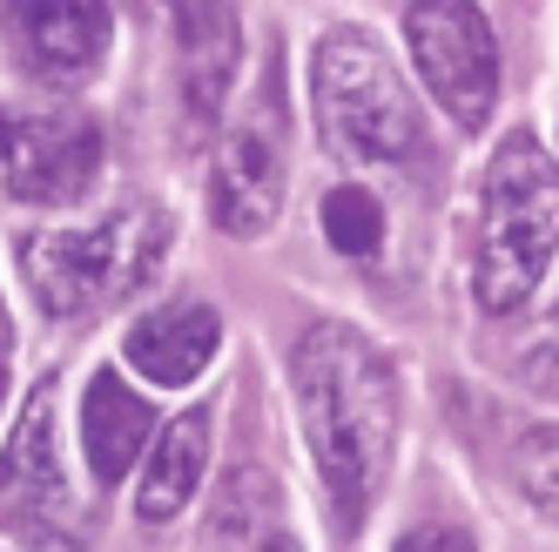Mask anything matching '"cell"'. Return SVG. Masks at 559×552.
<instances>
[{
	"instance_id": "obj_3",
	"label": "cell",
	"mask_w": 559,
	"mask_h": 552,
	"mask_svg": "<svg viewBox=\"0 0 559 552\" xmlns=\"http://www.w3.org/2000/svg\"><path fill=\"white\" fill-rule=\"evenodd\" d=\"M163 256H169V216L148 203H122L95 223L27 236L21 269L48 317H88V310H108L129 290H142L163 269Z\"/></svg>"
},
{
	"instance_id": "obj_5",
	"label": "cell",
	"mask_w": 559,
	"mask_h": 552,
	"mask_svg": "<svg viewBox=\"0 0 559 552\" xmlns=\"http://www.w3.org/2000/svg\"><path fill=\"white\" fill-rule=\"evenodd\" d=\"M405 41H412L418 82L431 88V101L445 108L465 135H478L492 101H499V41H492L486 14H478L472 0H412Z\"/></svg>"
},
{
	"instance_id": "obj_19",
	"label": "cell",
	"mask_w": 559,
	"mask_h": 552,
	"mask_svg": "<svg viewBox=\"0 0 559 552\" xmlns=\"http://www.w3.org/2000/svg\"><path fill=\"white\" fill-rule=\"evenodd\" d=\"M169 8H176V0H169Z\"/></svg>"
},
{
	"instance_id": "obj_2",
	"label": "cell",
	"mask_w": 559,
	"mask_h": 552,
	"mask_svg": "<svg viewBox=\"0 0 559 552\" xmlns=\"http://www.w3.org/2000/svg\"><path fill=\"white\" fill-rule=\"evenodd\" d=\"M559 250V163L539 148V135H506L486 189H478V269H472V290L478 310H519Z\"/></svg>"
},
{
	"instance_id": "obj_6",
	"label": "cell",
	"mask_w": 559,
	"mask_h": 552,
	"mask_svg": "<svg viewBox=\"0 0 559 552\" xmlns=\"http://www.w3.org/2000/svg\"><path fill=\"white\" fill-rule=\"evenodd\" d=\"M102 169V129L88 115L55 108H0V182L21 203H74Z\"/></svg>"
},
{
	"instance_id": "obj_8",
	"label": "cell",
	"mask_w": 559,
	"mask_h": 552,
	"mask_svg": "<svg viewBox=\"0 0 559 552\" xmlns=\"http://www.w3.org/2000/svg\"><path fill=\"white\" fill-rule=\"evenodd\" d=\"M14 41L34 74L88 82L108 55V0H8Z\"/></svg>"
},
{
	"instance_id": "obj_12",
	"label": "cell",
	"mask_w": 559,
	"mask_h": 552,
	"mask_svg": "<svg viewBox=\"0 0 559 552\" xmlns=\"http://www.w3.org/2000/svg\"><path fill=\"white\" fill-rule=\"evenodd\" d=\"M155 439V405L142 391H129L115 371H95L88 398H82V452H88V471L102 485H115L122 471L148 452Z\"/></svg>"
},
{
	"instance_id": "obj_14",
	"label": "cell",
	"mask_w": 559,
	"mask_h": 552,
	"mask_svg": "<svg viewBox=\"0 0 559 552\" xmlns=\"http://www.w3.org/2000/svg\"><path fill=\"white\" fill-rule=\"evenodd\" d=\"M317 223H324L331 250H344V256H378L384 250V209L365 182H337L324 195V209H317Z\"/></svg>"
},
{
	"instance_id": "obj_4",
	"label": "cell",
	"mask_w": 559,
	"mask_h": 552,
	"mask_svg": "<svg viewBox=\"0 0 559 552\" xmlns=\"http://www.w3.org/2000/svg\"><path fill=\"white\" fill-rule=\"evenodd\" d=\"M310 101H317V135H324L344 163H412L425 148L418 108L397 82V68L384 61L378 41L365 34H317L310 48Z\"/></svg>"
},
{
	"instance_id": "obj_16",
	"label": "cell",
	"mask_w": 559,
	"mask_h": 552,
	"mask_svg": "<svg viewBox=\"0 0 559 552\" xmlns=\"http://www.w3.org/2000/svg\"><path fill=\"white\" fill-rule=\"evenodd\" d=\"M397 552H478V545L465 526H418V532L397 539Z\"/></svg>"
},
{
	"instance_id": "obj_17",
	"label": "cell",
	"mask_w": 559,
	"mask_h": 552,
	"mask_svg": "<svg viewBox=\"0 0 559 552\" xmlns=\"http://www.w3.org/2000/svg\"><path fill=\"white\" fill-rule=\"evenodd\" d=\"M8 371H14V324H8V303H0V398H8Z\"/></svg>"
},
{
	"instance_id": "obj_11",
	"label": "cell",
	"mask_w": 559,
	"mask_h": 552,
	"mask_svg": "<svg viewBox=\"0 0 559 552\" xmlns=\"http://www.w3.org/2000/svg\"><path fill=\"white\" fill-rule=\"evenodd\" d=\"M216 344H223V324H216L210 303H163V310H148V317L129 324L122 358L148 384H195L210 371Z\"/></svg>"
},
{
	"instance_id": "obj_7",
	"label": "cell",
	"mask_w": 559,
	"mask_h": 552,
	"mask_svg": "<svg viewBox=\"0 0 559 552\" xmlns=\"http://www.w3.org/2000/svg\"><path fill=\"white\" fill-rule=\"evenodd\" d=\"M284 209V148H276V122L257 108L243 115L223 148H216V176H210V216L229 236H263Z\"/></svg>"
},
{
	"instance_id": "obj_20",
	"label": "cell",
	"mask_w": 559,
	"mask_h": 552,
	"mask_svg": "<svg viewBox=\"0 0 559 552\" xmlns=\"http://www.w3.org/2000/svg\"><path fill=\"white\" fill-rule=\"evenodd\" d=\"M552 310H559V303H552Z\"/></svg>"
},
{
	"instance_id": "obj_18",
	"label": "cell",
	"mask_w": 559,
	"mask_h": 552,
	"mask_svg": "<svg viewBox=\"0 0 559 552\" xmlns=\"http://www.w3.org/2000/svg\"><path fill=\"white\" fill-rule=\"evenodd\" d=\"M250 552H304V545H297V539H290V532H263V539H257V545H250Z\"/></svg>"
},
{
	"instance_id": "obj_10",
	"label": "cell",
	"mask_w": 559,
	"mask_h": 552,
	"mask_svg": "<svg viewBox=\"0 0 559 552\" xmlns=\"http://www.w3.org/2000/svg\"><path fill=\"white\" fill-rule=\"evenodd\" d=\"M176 61H182V108L203 135L236 82V14L223 0H176Z\"/></svg>"
},
{
	"instance_id": "obj_9",
	"label": "cell",
	"mask_w": 559,
	"mask_h": 552,
	"mask_svg": "<svg viewBox=\"0 0 559 552\" xmlns=\"http://www.w3.org/2000/svg\"><path fill=\"white\" fill-rule=\"evenodd\" d=\"M55 445H61V439H55V377H48V384H34V398H27L21 418H14L8 452H0V499H8L21 519H34V526L68 519V505H74Z\"/></svg>"
},
{
	"instance_id": "obj_1",
	"label": "cell",
	"mask_w": 559,
	"mask_h": 552,
	"mask_svg": "<svg viewBox=\"0 0 559 552\" xmlns=\"http://www.w3.org/2000/svg\"><path fill=\"white\" fill-rule=\"evenodd\" d=\"M297 418L310 465L324 479L344 526H365V512L391 471L397 445V371L391 358L350 324H310L290 358Z\"/></svg>"
},
{
	"instance_id": "obj_13",
	"label": "cell",
	"mask_w": 559,
	"mask_h": 552,
	"mask_svg": "<svg viewBox=\"0 0 559 552\" xmlns=\"http://www.w3.org/2000/svg\"><path fill=\"white\" fill-rule=\"evenodd\" d=\"M203 465H210V411L195 405V411L169 418V424L148 439V452H142V485H135V512H142L148 526L176 519V512L195 499V485H203Z\"/></svg>"
},
{
	"instance_id": "obj_15",
	"label": "cell",
	"mask_w": 559,
	"mask_h": 552,
	"mask_svg": "<svg viewBox=\"0 0 559 552\" xmlns=\"http://www.w3.org/2000/svg\"><path fill=\"white\" fill-rule=\"evenodd\" d=\"M512 479H519V499H526L539 519L559 526V424H539V431H526V439H519Z\"/></svg>"
}]
</instances>
